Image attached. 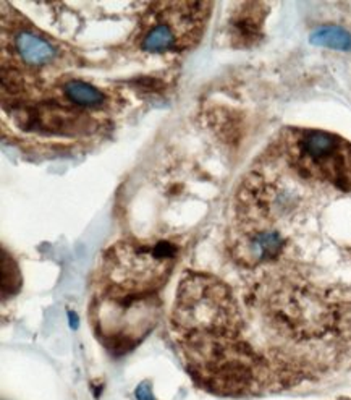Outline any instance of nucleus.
Returning a JSON list of instances; mask_svg holds the SVG:
<instances>
[{
	"label": "nucleus",
	"mask_w": 351,
	"mask_h": 400,
	"mask_svg": "<svg viewBox=\"0 0 351 400\" xmlns=\"http://www.w3.org/2000/svg\"><path fill=\"white\" fill-rule=\"evenodd\" d=\"M177 260L169 241L138 244L125 241L109 251L104 262L107 298L141 300L153 297L169 279Z\"/></svg>",
	"instance_id": "1"
},
{
	"label": "nucleus",
	"mask_w": 351,
	"mask_h": 400,
	"mask_svg": "<svg viewBox=\"0 0 351 400\" xmlns=\"http://www.w3.org/2000/svg\"><path fill=\"white\" fill-rule=\"evenodd\" d=\"M235 305L230 291L206 274H188L178 288L174 324L188 340L223 339L235 331Z\"/></svg>",
	"instance_id": "2"
},
{
	"label": "nucleus",
	"mask_w": 351,
	"mask_h": 400,
	"mask_svg": "<svg viewBox=\"0 0 351 400\" xmlns=\"http://www.w3.org/2000/svg\"><path fill=\"white\" fill-rule=\"evenodd\" d=\"M15 46H17V51L22 55V59L31 63V65H43V63L50 62L55 55L54 47L49 42L29 33V31L18 33L17 39H15Z\"/></svg>",
	"instance_id": "3"
},
{
	"label": "nucleus",
	"mask_w": 351,
	"mask_h": 400,
	"mask_svg": "<svg viewBox=\"0 0 351 400\" xmlns=\"http://www.w3.org/2000/svg\"><path fill=\"white\" fill-rule=\"evenodd\" d=\"M284 248V240L277 232H259L248 241V258L254 261H266L277 258Z\"/></svg>",
	"instance_id": "4"
},
{
	"label": "nucleus",
	"mask_w": 351,
	"mask_h": 400,
	"mask_svg": "<svg viewBox=\"0 0 351 400\" xmlns=\"http://www.w3.org/2000/svg\"><path fill=\"white\" fill-rule=\"evenodd\" d=\"M178 42L180 39L177 38L174 29L165 21H159L153 28L146 31L143 41H141V47L148 52H165L177 49Z\"/></svg>",
	"instance_id": "5"
},
{
	"label": "nucleus",
	"mask_w": 351,
	"mask_h": 400,
	"mask_svg": "<svg viewBox=\"0 0 351 400\" xmlns=\"http://www.w3.org/2000/svg\"><path fill=\"white\" fill-rule=\"evenodd\" d=\"M309 41L319 47H329V49L345 52L351 51V34L340 26H322V28L314 31Z\"/></svg>",
	"instance_id": "6"
},
{
	"label": "nucleus",
	"mask_w": 351,
	"mask_h": 400,
	"mask_svg": "<svg viewBox=\"0 0 351 400\" xmlns=\"http://www.w3.org/2000/svg\"><path fill=\"white\" fill-rule=\"evenodd\" d=\"M64 91L65 96L70 99L71 102L86 105V107H96V105L102 104L104 101L102 93L85 81L67 83Z\"/></svg>",
	"instance_id": "7"
},
{
	"label": "nucleus",
	"mask_w": 351,
	"mask_h": 400,
	"mask_svg": "<svg viewBox=\"0 0 351 400\" xmlns=\"http://www.w3.org/2000/svg\"><path fill=\"white\" fill-rule=\"evenodd\" d=\"M5 258L7 265L2 261V293L4 297L7 293H15L20 288V284H22V277H20L18 267L12 261V258L5 256V253L2 255Z\"/></svg>",
	"instance_id": "8"
},
{
	"label": "nucleus",
	"mask_w": 351,
	"mask_h": 400,
	"mask_svg": "<svg viewBox=\"0 0 351 400\" xmlns=\"http://www.w3.org/2000/svg\"><path fill=\"white\" fill-rule=\"evenodd\" d=\"M136 399L138 400H156L153 396V391H151V384L148 381L141 382L138 389H136Z\"/></svg>",
	"instance_id": "9"
},
{
	"label": "nucleus",
	"mask_w": 351,
	"mask_h": 400,
	"mask_svg": "<svg viewBox=\"0 0 351 400\" xmlns=\"http://www.w3.org/2000/svg\"><path fill=\"white\" fill-rule=\"evenodd\" d=\"M68 314H70L71 328H76V326H78V318H76V314H75V313H68Z\"/></svg>",
	"instance_id": "10"
}]
</instances>
